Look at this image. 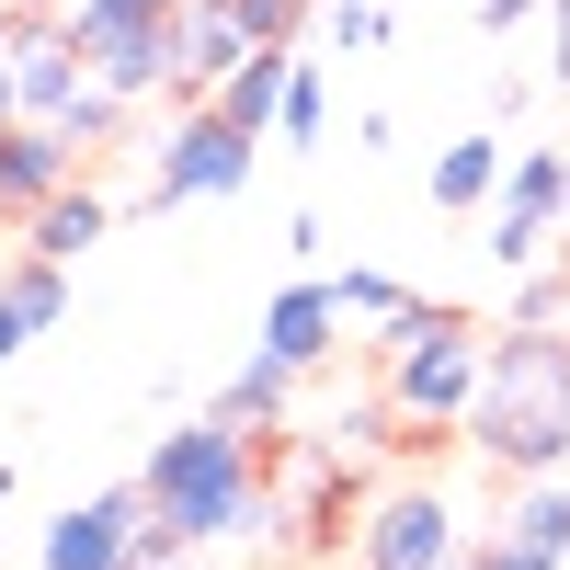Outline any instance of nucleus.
<instances>
[{
	"label": "nucleus",
	"mask_w": 570,
	"mask_h": 570,
	"mask_svg": "<svg viewBox=\"0 0 570 570\" xmlns=\"http://www.w3.org/2000/svg\"><path fill=\"white\" fill-rule=\"evenodd\" d=\"M23 343H35V320H23V308H12V297H0V365H12V354H23Z\"/></svg>",
	"instance_id": "bb28decb"
},
{
	"label": "nucleus",
	"mask_w": 570,
	"mask_h": 570,
	"mask_svg": "<svg viewBox=\"0 0 570 570\" xmlns=\"http://www.w3.org/2000/svg\"><path fill=\"white\" fill-rule=\"evenodd\" d=\"M206 104H217L228 126H252V137H263V126H274V104H285V46H252V58L228 69V80L206 91Z\"/></svg>",
	"instance_id": "ddd939ff"
},
{
	"label": "nucleus",
	"mask_w": 570,
	"mask_h": 570,
	"mask_svg": "<svg viewBox=\"0 0 570 570\" xmlns=\"http://www.w3.org/2000/svg\"><path fill=\"white\" fill-rule=\"evenodd\" d=\"M331 308H343V331L365 320V331H389L400 308H411V285L400 274H376V263H354V274H331Z\"/></svg>",
	"instance_id": "6ab92c4d"
},
{
	"label": "nucleus",
	"mask_w": 570,
	"mask_h": 570,
	"mask_svg": "<svg viewBox=\"0 0 570 570\" xmlns=\"http://www.w3.org/2000/svg\"><path fill=\"white\" fill-rule=\"evenodd\" d=\"M0 297H12L35 331H58V320H69V263H46V252H12V263H0Z\"/></svg>",
	"instance_id": "2eb2a0df"
},
{
	"label": "nucleus",
	"mask_w": 570,
	"mask_h": 570,
	"mask_svg": "<svg viewBox=\"0 0 570 570\" xmlns=\"http://www.w3.org/2000/svg\"><path fill=\"white\" fill-rule=\"evenodd\" d=\"M548 35H559V58H548V80L570 91V0H548Z\"/></svg>",
	"instance_id": "a878e982"
},
{
	"label": "nucleus",
	"mask_w": 570,
	"mask_h": 570,
	"mask_svg": "<svg viewBox=\"0 0 570 570\" xmlns=\"http://www.w3.org/2000/svg\"><path fill=\"white\" fill-rule=\"evenodd\" d=\"M217 12H228V23H240L252 46H297V23L320 12V0H217Z\"/></svg>",
	"instance_id": "aec40b11"
},
{
	"label": "nucleus",
	"mask_w": 570,
	"mask_h": 570,
	"mask_svg": "<svg viewBox=\"0 0 570 570\" xmlns=\"http://www.w3.org/2000/svg\"><path fill=\"white\" fill-rule=\"evenodd\" d=\"M502 537H525V548L570 559V480H559V468H537V480L513 491V513H502Z\"/></svg>",
	"instance_id": "4468645a"
},
{
	"label": "nucleus",
	"mask_w": 570,
	"mask_h": 570,
	"mask_svg": "<svg viewBox=\"0 0 570 570\" xmlns=\"http://www.w3.org/2000/svg\"><path fill=\"white\" fill-rule=\"evenodd\" d=\"M252 149H263V137H252V126H228L217 104H171V137L149 149V206L171 217V206L240 195V183H252Z\"/></svg>",
	"instance_id": "423d86ee"
},
{
	"label": "nucleus",
	"mask_w": 570,
	"mask_h": 570,
	"mask_svg": "<svg viewBox=\"0 0 570 570\" xmlns=\"http://www.w3.org/2000/svg\"><path fill=\"white\" fill-rule=\"evenodd\" d=\"M23 115V91H12V58H0V126H12Z\"/></svg>",
	"instance_id": "cd10ccee"
},
{
	"label": "nucleus",
	"mask_w": 570,
	"mask_h": 570,
	"mask_svg": "<svg viewBox=\"0 0 570 570\" xmlns=\"http://www.w3.org/2000/svg\"><path fill=\"white\" fill-rule=\"evenodd\" d=\"M91 240H115V195H91V183L69 171L58 195H46V206L23 217V252H46V263H80Z\"/></svg>",
	"instance_id": "9b49d317"
},
{
	"label": "nucleus",
	"mask_w": 570,
	"mask_h": 570,
	"mask_svg": "<svg viewBox=\"0 0 570 570\" xmlns=\"http://www.w3.org/2000/svg\"><path fill=\"white\" fill-rule=\"evenodd\" d=\"M285 502H343V456H285Z\"/></svg>",
	"instance_id": "5701e85b"
},
{
	"label": "nucleus",
	"mask_w": 570,
	"mask_h": 570,
	"mask_svg": "<svg viewBox=\"0 0 570 570\" xmlns=\"http://www.w3.org/2000/svg\"><path fill=\"white\" fill-rule=\"evenodd\" d=\"M274 137H285V149H320V137H331V80H320L308 58H285V104H274Z\"/></svg>",
	"instance_id": "f3484780"
},
{
	"label": "nucleus",
	"mask_w": 570,
	"mask_h": 570,
	"mask_svg": "<svg viewBox=\"0 0 570 570\" xmlns=\"http://www.w3.org/2000/svg\"><path fill=\"white\" fill-rule=\"evenodd\" d=\"M183 0H58V23H69V46L91 58L104 35H137V23H171Z\"/></svg>",
	"instance_id": "dca6fc26"
},
{
	"label": "nucleus",
	"mask_w": 570,
	"mask_h": 570,
	"mask_svg": "<svg viewBox=\"0 0 570 570\" xmlns=\"http://www.w3.org/2000/svg\"><path fill=\"white\" fill-rule=\"evenodd\" d=\"M0 58H12V91H23V115H35V126H58L80 160L104 149L115 126H126V104H115V91L80 69V46H69V23H58V12H23Z\"/></svg>",
	"instance_id": "7ed1b4c3"
},
{
	"label": "nucleus",
	"mask_w": 570,
	"mask_h": 570,
	"mask_svg": "<svg viewBox=\"0 0 570 570\" xmlns=\"http://www.w3.org/2000/svg\"><path fill=\"white\" fill-rule=\"evenodd\" d=\"M468 570H570V559H548V548H525V537H480Z\"/></svg>",
	"instance_id": "b1692460"
},
{
	"label": "nucleus",
	"mask_w": 570,
	"mask_h": 570,
	"mask_svg": "<svg viewBox=\"0 0 570 570\" xmlns=\"http://www.w3.org/2000/svg\"><path fill=\"white\" fill-rule=\"evenodd\" d=\"M559 217H570V149H502V183H491V263L525 274Z\"/></svg>",
	"instance_id": "0eeeda50"
},
{
	"label": "nucleus",
	"mask_w": 570,
	"mask_h": 570,
	"mask_svg": "<svg viewBox=\"0 0 570 570\" xmlns=\"http://www.w3.org/2000/svg\"><path fill=\"white\" fill-rule=\"evenodd\" d=\"M491 183H502V137H456L434 160V206H491Z\"/></svg>",
	"instance_id": "a211bd4d"
},
{
	"label": "nucleus",
	"mask_w": 570,
	"mask_h": 570,
	"mask_svg": "<svg viewBox=\"0 0 570 570\" xmlns=\"http://www.w3.org/2000/svg\"><path fill=\"white\" fill-rule=\"evenodd\" d=\"M137 525H149V502H137V480H115V491H91V502H69L58 525H46V570H126V548H137Z\"/></svg>",
	"instance_id": "6e6552de"
},
{
	"label": "nucleus",
	"mask_w": 570,
	"mask_h": 570,
	"mask_svg": "<svg viewBox=\"0 0 570 570\" xmlns=\"http://www.w3.org/2000/svg\"><path fill=\"white\" fill-rule=\"evenodd\" d=\"M468 12H480V35H513V23L537 12V0H468Z\"/></svg>",
	"instance_id": "393cba45"
},
{
	"label": "nucleus",
	"mask_w": 570,
	"mask_h": 570,
	"mask_svg": "<svg viewBox=\"0 0 570 570\" xmlns=\"http://www.w3.org/2000/svg\"><path fill=\"white\" fill-rule=\"evenodd\" d=\"M137 502H149V525L171 537H195V548H252L274 525V480H263V456L240 422H171V434L149 445V468H137Z\"/></svg>",
	"instance_id": "f257e3e1"
},
{
	"label": "nucleus",
	"mask_w": 570,
	"mask_h": 570,
	"mask_svg": "<svg viewBox=\"0 0 570 570\" xmlns=\"http://www.w3.org/2000/svg\"><path fill=\"white\" fill-rule=\"evenodd\" d=\"M468 445L502 456L513 480H537V468L570 456V343L548 320H513L480 343V389H468Z\"/></svg>",
	"instance_id": "f03ea898"
},
{
	"label": "nucleus",
	"mask_w": 570,
	"mask_h": 570,
	"mask_svg": "<svg viewBox=\"0 0 570 570\" xmlns=\"http://www.w3.org/2000/svg\"><path fill=\"white\" fill-rule=\"evenodd\" d=\"M0 46H12V0H0Z\"/></svg>",
	"instance_id": "c85d7f7f"
},
{
	"label": "nucleus",
	"mask_w": 570,
	"mask_h": 570,
	"mask_svg": "<svg viewBox=\"0 0 570 570\" xmlns=\"http://www.w3.org/2000/svg\"><path fill=\"white\" fill-rule=\"evenodd\" d=\"M320 23H331L343 58H376V46H389V12H376V0H320Z\"/></svg>",
	"instance_id": "412c9836"
},
{
	"label": "nucleus",
	"mask_w": 570,
	"mask_h": 570,
	"mask_svg": "<svg viewBox=\"0 0 570 570\" xmlns=\"http://www.w3.org/2000/svg\"><path fill=\"white\" fill-rule=\"evenodd\" d=\"M285 400H297V365L285 354H252V365H228V389H217V422H240V434H274Z\"/></svg>",
	"instance_id": "f8f14e48"
},
{
	"label": "nucleus",
	"mask_w": 570,
	"mask_h": 570,
	"mask_svg": "<svg viewBox=\"0 0 570 570\" xmlns=\"http://www.w3.org/2000/svg\"><path fill=\"white\" fill-rule=\"evenodd\" d=\"M80 171V149H69V137L58 126H35V115H12V126H0V217H35L46 195H58V183Z\"/></svg>",
	"instance_id": "1a4fd4ad"
},
{
	"label": "nucleus",
	"mask_w": 570,
	"mask_h": 570,
	"mask_svg": "<svg viewBox=\"0 0 570 570\" xmlns=\"http://www.w3.org/2000/svg\"><path fill=\"white\" fill-rule=\"evenodd\" d=\"M376 343H389V411H400V422H456L468 389H480V343H491V331L411 297L389 331H376Z\"/></svg>",
	"instance_id": "20e7f679"
},
{
	"label": "nucleus",
	"mask_w": 570,
	"mask_h": 570,
	"mask_svg": "<svg viewBox=\"0 0 570 570\" xmlns=\"http://www.w3.org/2000/svg\"><path fill=\"white\" fill-rule=\"evenodd\" d=\"M468 559V525L434 480H376L354 502V570H445Z\"/></svg>",
	"instance_id": "39448f33"
},
{
	"label": "nucleus",
	"mask_w": 570,
	"mask_h": 570,
	"mask_svg": "<svg viewBox=\"0 0 570 570\" xmlns=\"http://www.w3.org/2000/svg\"><path fill=\"white\" fill-rule=\"evenodd\" d=\"M126 570H217V548H195V537H171V525H137Z\"/></svg>",
	"instance_id": "4be33fe9"
},
{
	"label": "nucleus",
	"mask_w": 570,
	"mask_h": 570,
	"mask_svg": "<svg viewBox=\"0 0 570 570\" xmlns=\"http://www.w3.org/2000/svg\"><path fill=\"white\" fill-rule=\"evenodd\" d=\"M445 570H468V559H445Z\"/></svg>",
	"instance_id": "c756f323"
},
{
	"label": "nucleus",
	"mask_w": 570,
	"mask_h": 570,
	"mask_svg": "<svg viewBox=\"0 0 570 570\" xmlns=\"http://www.w3.org/2000/svg\"><path fill=\"white\" fill-rule=\"evenodd\" d=\"M331 343H343V308H331V274H297V285H285V297L263 308V354H285V365H320Z\"/></svg>",
	"instance_id": "9d476101"
}]
</instances>
